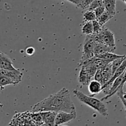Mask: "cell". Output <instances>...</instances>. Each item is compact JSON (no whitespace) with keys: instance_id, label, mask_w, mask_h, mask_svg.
Here are the masks:
<instances>
[{"instance_id":"1","label":"cell","mask_w":126,"mask_h":126,"mask_svg":"<svg viewBox=\"0 0 126 126\" xmlns=\"http://www.w3.org/2000/svg\"><path fill=\"white\" fill-rule=\"evenodd\" d=\"M44 111L75 113L76 108L71 98L69 90L63 87L56 93L36 103L32 108V112L34 113Z\"/></svg>"},{"instance_id":"2","label":"cell","mask_w":126,"mask_h":126,"mask_svg":"<svg viewBox=\"0 0 126 126\" xmlns=\"http://www.w3.org/2000/svg\"><path fill=\"white\" fill-rule=\"evenodd\" d=\"M73 93L75 97L80 102L92 108V109L100 113V114L103 116H107L108 115V108L103 103V101L97 99L92 96L87 95L77 89L74 90Z\"/></svg>"},{"instance_id":"3","label":"cell","mask_w":126,"mask_h":126,"mask_svg":"<svg viewBox=\"0 0 126 126\" xmlns=\"http://www.w3.org/2000/svg\"><path fill=\"white\" fill-rule=\"evenodd\" d=\"M94 38L97 43H101L108 46L116 47L114 33L105 26H103L102 31L98 34H94Z\"/></svg>"},{"instance_id":"4","label":"cell","mask_w":126,"mask_h":126,"mask_svg":"<svg viewBox=\"0 0 126 126\" xmlns=\"http://www.w3.org/2000/svg\"><path fill=\"white\" fill-rule=\"evenodd\" d=\"M96 43L94 38V34L86 36L82 49V55L79 63H82L87 60H90L94 56V48Z\"/></svg>"},{"instance_id":"5","label":"cell","mask_w":126,"mask_h":126,"mask_svg":"<svg viewBox=\"0 0 126 126\" xmlns=\"http://www.w3.org/2000/svg\"><path fill=\"white\" fill-rule=\"evenodd\" d=\"M0 76H4L11 79L14 83V86H16L22 81L23 77V73L19 70H7L1 69L0 70Z\"/></svg>"},{"instance_id":"6","label":"cell","mask_w":126,"mask_h":126,"mask_svg":"<svg viewBox=\"0 0 126 126\" xmlns=\"http://www.w3.org/2000/svg\"><path fill=\"white\" fill-rule=\"evenodd\" d=\"M76 118V113H69L66 112H59L55 116V126H59L65 123L74 120Z\"/></svg>"},{"instance_id":"7","label":"cell","mask_w":126,"mask_h":126,"mask_svg":"<svg viewBox=\"0 0 126 126\" xmlns=\"http://www.w3.org/2000/svg\"><path fill=\"white\" fill-rule=\"evenodd\" d=\"M0 65L1 69L7 70H16L17 68L14 66L12 60L7 54L0 50Z\"/></svg>"},{"instance_id":"8","label":"cell","mask_w":126,"mask_h":126,"mask_svg":"<svg viewBox=\"0 0 126 126\" xmlns=\"http://www.w3.org/2000/svg\"><path fill=\"white\" fill-rule=\"evenodd\" d=\"M39 114L44 124L49 126H55V119L57 113L52 111H44L41 112Z\"/></svg>"},{"instance_id":"9","label":"cell","mask_w":126,"mask_h":126,"mask_svg":"<svg viewBox=\"0 0 126 126\" xmlns=\"http://www.w3.org/2000/svg\"><path fill=\"white\" fill-rule=\"evenodd\" d=\"M116 47H113L108 46L105 44H101V43H97L95 47L94 48V56L96 57L97 55H102V54H105L107 52H114Z\"/></svg>"},{"instance_id":"10","label":"cell","mask_w":126,"mask_h":126,"mask_svg":"<svg viewBox=\"0 0 126 126\" xmlns=\"http://www.w3.org/2000/svg\"><path fill=\"white\" fill-rule=\"evenodd\" d=\"M126 57L125 59V60H124V62H123V63L121 64L120 66H119V68L116 70L114 74L113 75V76H112V78H111V79L105 85L103 86V90L105 89H107L108 87H109L112 84V83L113 82V81L116 79V78H118L119 76H120L121 75H122L124 73V72L126 71ZM102 90V91H103Z\"/></svg>"},{"instance_id":"11","label":"cell","mask_w":126,"mask_h":126,"mask_svg":"<svg viewBox=\"0 0 126 126\" xmlns=\"http://www.w3.org/2000/svg\"><path fill=\"white\" fill-rule=\"evenodd\" d=\"M87 63L89 64L90 65L93 66L94 68L96 69L97 70H100V69H102L103 68H104L106 65H108V63H110V62L107 61H105V60H102V59H99L98 57H94L93 58H92L90 60H87L86 62H84L82 63ZM82 63H79V64Z\"/></svg>"},{"instance_id":"12","label":"cell","mask_w":126,"mask_h":126,"mask_svg":"<svg viewBox=\"0 0 126 126\" xmlns=\"http://www.w3.org/2000/svg\"><path fill=\"white\" fill-rule=\"evenodd\" d=\"M92 78V76L89 73L88 71L85 69V68L81 66L78 76L79 82L83 86H87L91 81Z\"/></svg>"},{"instance_id":"13","label":"cell","mask_w":126,"mask_h":126,"mask_svg":"<svg viewBox=\"0 0 126 126\" xmlns=\"http://www.w3.org/2000/svg\"><path fill=\"white\" fill-rule=\"evenodd\" d=\"M102 73V86L105 85L111 78H112L113 74H112V68H111V63H110L108 65H106L104 68L101 69Z\"/></svg>"},{"instance_id":"14","label":"cell","mask_w":126,"mask_h":126,"mask_svg":"<svg viewBox=\"0 0 126 126\" xmlns=\"http://www.w3.org/2000/svg\"><path fill=\"white\" fill-rule=\"evenodd\" d=\"M89 92L91 94V96L98 94L102 92L103 90V86L102 84L96 80H92L88 84Z\"/></svg>"},{"instance_id":"15","label":"cell","mask_w":126,"mask_h":126,"mask_svg":"<svg viewBox=\"0 0 126 126\" xmlns=\"http://www.w3.org/2000/svg\"><path fill=\"white\" fill-rule=\"evenodd\" d=\"M116 0H103V6L105 11L114 17L116 13Z\"/></svg>"},{"instance_id":"16","label":"cell","mask_w":126,"mask_h":126,"mask_svg":"<svg viewBox=\"0 0 126 126\" xmlns=\"http://www.w3.org/2000/svg\"><path fill=\"white\" fill-rule=\"evenodd\" d=\"M124 55H117V54H114L113 52H107L105 54H102V55H99L96 56V57H98L99 59H102V60H105V61L108 62L110 63L113 62V61L116 60V59L121 58Z\"/></svg>"},{"instance_id":"17","label":"cell","mask_w":126,"mask_h":126,"mask_svg":"<svg viewBox=\"0 0 126 126\" xmlns=\"http://www.w3.org/2000/svg\"><path fill=\"white\" fill-rule=\"evenodd\" d=\"M82 33L86 34V35H91L94 34L93 31V25L92 22H85L83 25L81 29Z\"/></svg>"},{"instance_id":"18","label":"cell","mask_w":126,"mask_h":126,"mask_svg":"<svg viewBox=\"0 0 126 126\" xmlns=\"http://www.w3.org/2000/svg\"><path fill=\"white\" fill-rule=\"evenodd\" d=\"M113 17V16H112L108 12L105 11L100 17H99L98 18H97V20L98 21V23H99L101 25L104 26V25L107 22H108Z\"/></svg>"},{"instance_id":"19","label":"cell","mask_w":126,"mask_h":126,"mask_svg":"<svg viewBox=\"0 0 126 126\" xmlns=\"http://www.w3.org/2000/svg\"><path fill=\"white\" fill-rule=\"evenodd\" d=\"M83 18L85 22H93V21L97 20V17H96L94 11L88 10L84 14Z\"/></svg>"},{"instance_id":"20","label":"cell","mask_w":126,"mask_h":126,"mask_svg":"<svg viewBox=\"0 0 126 126\" xmlns=\"http://www.w3.org/2000/svg\"><path fill=\"white\" fill-rule=\"evenodd\" d=\"M126 57V55H124L123 57L119 58V59H116V60L113 61V62H111L112 74H113V75L114 74V73L116 71V70L119 68V66H120L121 65V64L123 63V62H124V60H125Z\"/></svg>"},{"instance_id":"21","label":"cell","mask_w":126,"mask_h":126,"mask_svg":"<svg viewBox=\"0 0 126 126\" xmlns=\"http://www.w3.org/2000/svg\"><path fill=\"white\" fill-rule=\"evenodd\" d=\"M8 85H14V83L13 81L9 78L4 76H0V89H4L5 86Z\"/></svg>"},{"instance_id":"22","label":"cell","mask_w":126,"mask_h":126,"mask_svg":"<svg viewBox=\"0 0 126 126\" xmlns=\"http://www.w3.org/2000/svg\"><path fill=\"white\" fill-rule=\"evenodd\" d=\"M103 6V0H94L92 4L90 5L88 10L89 11H94L97 7Z\"/></svg>"},{"instance_id":"23","label":"cell","mask_w":126,"mask_h":126,"mask_svg":"<svg viewBox=\"0 0 126 126\" xmlns=\"http://www.w3.org/2000/svg\"><path fill=\"white\" fill-rule=\"evenodd\" d=\"M92 25H93V31H94V34H97L102 31L103 26L101 25L98 21L96 20L92 22Z\"/></svg>"},{"instance_id":"24","label":"cell","mask_w":126,"mask_h":126,"mask_svg":"<svg viewBox=\"0 0 126 126\" xmlns=\"http://www.w3.org/2000/svg\"><path fill=\"white\" fill-rule=\"evenodd\" d=\"M94 12L95 14V16L97 17V18H98L99 17H100L105 12V9L104 6H102V7H97V9L94 10Z\"/></svg>"},{"instance_id":"25","label":"cell","mask_w":126,"mask_h":126,"mask_svg":"<svg viewBox=\"0 0 126 126\" xmlns=\"http://www.w3.org/2000/svg\"><path fill=\"white\" fill-rule=\"evenodd\" d=\"M94 1V0H83L82 4H81L79 7L84 9H88L90 5Z\"/></svg>"},{"instance_id":"26","label":"cell","mask_w":126,"mask_h":126,"mask_svg":"<svg viewBox=\"0 0 126 126\" xmlns=\"http://www.w3.org/2000/svg\"><path fill=\"white\" fill-rule=\"evenodd\" d=\"M64 1H69V2L74 4L76 5V6L79 7L81 5V4H82V1H83V0H64Z\"/></svg>"},{"instance_id":"27","label":"cell","mask_w":126,"mask_h":126,"mask_svg":"<svg viewBox=\"0 0 126 126\" xmlns=\"http://www.w3.org/2000/svg\"><path fill=\"white\" fill-rule=\"evenodd\" d=\"M34 51H35V50H34V48L32 47H28L26 49V53H27V55H33V54L34 53Z\"/></svg>"},{"instance_id":"28","label":"cell","mask_w":126,"mask_h":126,"mask_svg":"<svg viewBox=\"0 0 126 126\" xmlns=\"http://www.w3.org/2000/svg\"><path fill=\"white\" fill-rule=\"evenodd\" d=\"M123 97H124V99H125L126 100V92H123Z\"/></svg>"},{"instance_id":"29","label":"cell","mask_w":126,"mask_h":126,"mask_svg":"<svg viewBox=\"0 0 126 126\" xmlns=\"http://www.w3.org/2000/svg\"><path fill=\"white\" fill-rule=\"evenodd\" d=\"M47 126V125H46V124H43V126Z\"/></svg>"},{"instance_id":"30","label":"cell","mask_w":126,"mask_h":126,"mask_svg":"<svg viewBox=\"0 0 126 126\" xmlns=\"http://www.w3.org/2000/svg\"><path fill=\"white\" fill-rule=\"evenodd\" d=\"M123 1H124V2H125V3L126 4V0H123Z\"/></svg>"},{"instance_id":"31","label":"cell","mask_w":126,"mask_h":126,"mask_svg":"<svg viewBox=\"0 0 126 126\" xmlns=\"http://www.w3.org/2000/svg\"><path fill=\"white\" fill-rule=\"evenodd\" d=\"M1 65H0V70H1Z\"/></svg>"},{"instance_id":"32","label":"cell","mask_w":126,"mask_h":126,"mask_svg":"<svg viewBox=\"0 0 126 126\" xmlns=\"http://www.w3.org/2000/svg\"><path fill=\"white\" fill-rule=\"evenodd\" d=\"M10 126H14V125H12V126H11V125Z\"/></svg>"},{"instance_id":"33","label":"cell","mask_w":126,"mask_h":126,"mask_svg":"<svg viewBox=\"0 0 126 126\" xmlns=\"http://www.w3.org/2000/svg\"></svg>"}]
</instances>
